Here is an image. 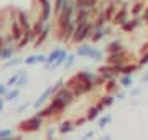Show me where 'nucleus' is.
Instances as JSON below:
<instances>
[{"instance_id":"1","label":"nucleus","mask_w":148,"mask_h":140,"mask_svg":"<svg viewBox=\"0 0 148 140\" xmlns=\"http://www.w3.org/2000/svg\"><path fill=\"white\" fill-rule=\"evenodd\" d=\"M73 10H74V5L69 2V0H66L63 10H61V13H59V28H61L63 32H66L68 27L71 25V15H73Z\"/></svg>"},{"instance_id":"2","label":"nucleus","mask_w":148,"mask_h":140,"mask_svg":"<svg viewBox=\"0 0 148 140\" xmlns=\"http://www.w3.org/2000/svg\"><path fill=\"white\" fill-rule=\"evenodd\" d=\"M66 106H68L66 102H63L61 99H56V97H54L49 107H46L45 110H41V112H38V117H48V115H51V114H58L59 110H63Z\"/></svg>"},{"instance_id":"3","label":"nucleus","mask_w":148,"mask_h":140,"mask_svg":"<svg viewBox=\"0 0 148 140\" xmlns=\"http://www.w3.org/2000/svg\"><path fill=\"white\" fill-rule=\"evenodd\" d=\"M89 32H90V25L87 22H81L77 23V27H76V30H74V35L73 38L76 40V41H82L84 38L89 36Z\"/></svg>"},{"instance_id":"4","label":"nucleus","mask_w":148,"mask_h":140,"mask_svg":"<svg viewBox=\"0 0 148 140\" xmlns=\"http://www.w3.org/2000/svg\"><path fill=\"white\" fill-rule=\"evenodd\" d=\"M40 125H41V117H32L28 119V120H23L20 124V130L21 132H35V130L40 129Z\"/></svg>"},{"instance_id":"5","label":"nucleus","mask_w":148,"mask_h":140,"mask_svg":"<svg viewBox=\"0 0 148 140\" xmlns=\"http://www.w3.org/2000/svg\"><path fill=\"white\" fill-rule=\"evenodd\" d=\"M99 73L102 74V78H106V79H112V76H115L120 73V66L117 65H110V66H102Z\"/></svg>"},{"instance_id":"6","label":"nucleus","mask_w":148,"mask_h":140,"mask_svg":"<svg viewBox=\"0 0 148 140\" xmlns=\"http://www.w3.org/2000/svg\"><path fill=\"white\" fill-rule=\"evenodd\" d=\"M109 65H117V66H122V63L125 61V54L122 51H115V53H110L109 54Z\"/></svg>"},{"instance_id":"7","label":"nucleus","mask_w":148,"mask_h":140,"mask_svg":"<svg viewBox=\"0 0 148 140\" xmlns=\"http://www.w3.org/2000/svg\"><path fill=\"white\" fill-rule=\"evenodd\" d=\"M12 35H13V40H21L23 35H25L23 33V27L18 22H15V20L12 22Z\"/></svg>"},{"instance_id":"8","label":"nucleus","mask_w":148,"mask_h":140,"mask_svg":"<svg viewBox=\"0 0 148 140\" xmlns=\"http://www.w3.org/2000/svg\"><path fill=\"white\" fill-rule=\"evenodd\" d=\"M114 22H115L117 25H123V23L127 22V7H125V5L122 7L120 12L114 16Z\"/></svg>"},{"instance_id":"9","label":"nucleus","mask_w":148,"mask_h":140,"mask_svg":"<svg viewBox=\"0 0 148 140\" xmlns=\"http://www.w3.org/2000/svg\"><path fill=\"white\" fill-rule=\"evenodd\" d=\"M54 97H56V99H61V101L66 102V104H69L71 101H73V92L68 91V89H61V91H59Z\"/></svg>"},{"instance_id":"10","label":"nucleus","mask_w":148,"mask_h":140,"mask_svg":"<svg viewBox=\"0 0 148 140\" xmlns=\"http://www.w3.org/2000/svg\"><path fill=\"white\" fill-rule=\"evenodd\" d=\"M43 5V12H41V20L43 22H46L48 18H49V12H51V5H49V2L48 0H40Z\"/></svg>"},{"instance_id":"11","label":"nucleus","mask_w":148,"mask_h":140,"mask_svg":"<svg viewBox=\"0 0 148 140\" xmlns=\"http://www.w3.org/2000/svg\"><path fill=\"white\" fill-rule=\"evenodd\" d=\"M53 92H54L53 86H51V87H48L46 91H45V92H43V94H41V96L38 97V101H36V102H35V107L38 109V107H40V104H43V102H45V101H46L48 97H49V96H51V94H53Z\"/></svg>"},{"instance_id":"12","label":"nucleus","mask_w":148,"mask_h":140,"mask_svg":"<svg viewBox=\"0 0 148 140\" xmlns=\"http://www.w3.org/2000/svg\"><path fill=\"white\" fill-rule=\"evenodd\" d=\"M46 59H48V56H45V54H36V56H28L25 59V63L27 65H35V63H43Z\"/></svg>"},{"instance_id":"13","label":"nucleus","mask_w":148,"mask_h":140,"mask_svg":"<svg viewBox=\"0 0 148 140\" xmlns=\"http://www.w3.org/2000/svg\"><path fill=\"white\" fill-rule=\"evenodd\" d=\"M18 23H20L21 27H23V30H25V32H28V30H30V23H28V18H27V15H25L23 12H18Z\"/></svg>"},{"instance_id":"14","label":"nucleus","mask_w":148,"mask_h":140,"mask_svg":"<svg viewBox=\"0 0 148 140\" xmlns=\"http://www.w3.org/2000/svg\"><path fill=\"white\" fill-rule=\"evenodd\" d=\"M137 25H138V20H130V22L127 20V22L122 25V30H123V32H132Z\"/></svg>"},{"instance_id":"15","label":"nucleus","mask_w":148,"mask_h":140,"mask_svg":"<svg viewBox=\"0 0 148 140\" xmlns=\"http://www.w3.org/2000/svg\"><path fill=\"white\" fill-rule=\"evenodd\" d=\"M59 54H61V49H54L53 53L48 56V59H46V66H51V65H53V61H56V59L59 58Z\"/></svg>"},{"instance_id":"16","label":"nucleus","mask_w":148,"mask_h":140,"mask_svg":"<svg viewBox=\"0 0 148 140\" xmlns=\"http://www.w3.org/2000/svg\"><path fill=\"white\" fill-rule=\"evenodd\" d=\"M102 109L97 106V107H92V109H89V112H87V120H94L97 115H99V112H101Z\"/></svg>"},{"instance_id":"17","label":"nucleus","mask_w":148,"mask_h":140,"mask_svg":"<svg viewBox=\"0 0 148 140\" xmlns=\"http://www.w3.org/2000/svg\"><path fill=\"white\" fill-rule=\"evenodd\" d=\"M120 49H122L120 41H114V43H110L107 46V51H109V53H115V51H120Z\"/></svg>"},{"instance_id":"18","label":"nucleus","mask_w":148,"mask_h":140,"mask_svg":"<svg viewBox=\"0 0 148 140\" xmlns=\"http://www.w3.org/2000/svg\"><path fill=\"white\" fill-rule=\"evenodd\" d=\"M27 81H28V78H27V73H25V71H21V73H20V78H18V81H16V84H15V86H18V87H23Z\"/></svg>"},{"instance_id":"19","label":"nucleus","mask_w":148,"mask_h":140,"mask_svg":"<svg viewBox=\"0 0 148 140\" xmlns=\"http://www.w3.org/2000/svg\"><path fill=\"white\" fill-rule=\"evenodd\" d=\"M137 69V66L135 65H128V66H120V73L123 74H132L133 71Z\"/></svg>"},{"instance_id":"20","label":"nucleus","mask_w":148,"mask_h":140,"mask_svg":"<svg viewBox=\"0 0 148 140\" xmlns=\"http://www.w3.org/2000/svg\"><path fill=\"white\" fill-rule=\"evenodd\" d=\"M120 84H122L123 87L132 86V78H130V74H123V78L120 79Z\"/></svg>"},{"instance_id":"21","label":"nucleus","mask_w":148,"mask_h":140,"mask_svg":"<svg viewBox=\"0 0 148 140\" xmlns=\"http://www.w3.org/2000/svg\"><path fill=\"white\" fill-rule=\"evenodd\" d=\"M90 49H92V46H81V48L77 49V54H79V56H89Z\"/></svg>"},{"instance_id":"22","label":"nucleus","mask_w":148,"mask_h":140,"mask_svg":"<svg viewBox=\"0 0 148 140\" xmlns=\"http://www.w3.org/2000/svg\"><path fill=\"white\" fill-rule=\"evenodd\" d=\"M12 51H13V48H12V46H7L5 49H2V54H0V58H2V59L10 58V56H12Z\"/></svg>"},{"instance_id":"23","label":"nucleus","mask_w":148,"mask_h":140,"mask_svg":"<svg viewBox=\"0 0 148 140\" xmlns=\"http://www.w3.org/2000/svg\"><path fill=\"white\" fill-rule=\"evenodd\" d=\"M43 30H45V28H43V20L40 18V20L36 22V25H35V28H33V33H35V35H40Z\"/></svg>"},{"instance_id":"24","label":"nucleus","mask_w":148,"mask_h":140,"mask_svg":"<svg viewBox=\"0 0 148 140\" xmlns=\"http://www.w3.org/2000/svg\"><path fill=\"white\" fill-rule=\"evenodd\" d=\"M104 35H107V30H102V28H99V30H97V33L92 36V41H99V40L104 36Z\"/></svg>"},{"instance_id":"25","label":"nucleus","mask_w":148,"mask_h":140,"mask_svg":"<svg viewBox=\"0 0 148 140\" xmlns=\"http://www.w3.org/2000/svg\"><path fill=\"white\" fill-rule=\"evenodd\" d=\"M71 130H73V124H71V122H64V124L61 125L59 132H61V134H66V132H71Z\"/></svg>"},{"instance_id":"26","label":"nucleus","mask_w":148,"mask_h":140,"mask_svg":"<svg viewBox=\"0 0 148 140\" xmlns=\"http://www.w3.org/2000/svg\"><path fill=\"white\" fill-rule=\"evenodd\" d=\"M64 59H66V51H61L59 58L53 63V68H56V66H59V65H63V63H64Z\"/></svg>"},{"instance_id":"27","label":"nucleus","mask_w":148,"mask_h":140,"mask_svg":"<svg viewBox=\"0 0 148 140\" xmlns=\"http://www.w3.org/2000/svg\"><path fill=\"white\" fill-rule=\"evenodd\" d=\"M89 58H92V59H101V58H102V53L99 51V49L92 48V49H90V54H89Z\"/></svg>"},{"instance_id":"28","label":"nucleus","mask_w":148,"mask_h":140,"mask_svg":"<svg viewBox=\"0 0 148 140\" xmlns=\"http://www.w3.org/2000/svg\"><path fill=\"white\" fill-rule=\"evenodd\" d=\"M48 32H49V28H45V30L41 32V35H40V36H38V40H36V46H40V43H43V40L48 36Z\"/></svg>"},{"instance_id":"29","label":"nucleus","mask_w":148,"mask_h":140,"mask_svg":"<svg viewBox=\"0 0 148 140\" xmlns=\"http://www.w3.org/2000/svg\"><path fill=\"white\" fill-rule=\"evenodd\" d=\"M20 73H21V71H18V73H15V74L12 76L10 79H8V82H7V86H13V84H16L18 78H20Z\"/></svg>"},{"instance_id":"30","label":"nucleus","mask_w":148,"mask_h":140,"mask_svg":"<svg viewBox=\"0 0 148 140\" xmlns=\"http://www.w3.org/2000/svg\"><path fill=\"white\" fill-rule=\"evenodd\" d=\"M110 120H112L110 115H106V117H102L101 120H99V127H101V129H102V127H106L107 124H110Z\"/></svg>"},{"instance_id":"31","label":"nucleus","mask_w":148,"mask_h":140,"mask_svg":"<svg viewBox=\"0 0 148 140\" xmlns=\"http://www.w3.org/2000/svg\"><path fill=\"white\" fill-rule=\"evenodd\" d=\"M114 8H115L114 5H109V7H107L106 13H104V16H106V20H110V18H112V13H114Z\"/></svg>"},{"instance_id":"32","label":"nucleus","mask_w":148,"mask_h":140,"mask_svg":"<svg viewBox=\"0 0 148 140\" xmlns=\"http://www.w3.org/2000/svg\"><path fill=\"white\" fill-rule=\"evenodd\" d=\"M16 97H18V89L8 92V94H7V101H15Z\"/></svg>"},{"instance_id":"33","label":"nucleus","mask_w":148,"mask_h":140,"mask_svg":"<svg viewBox=\"0 0 148 140\" xmlns=\"http://www.w3.org/2000/svg\"><path fill=\"white\" fill-rule=\"evenodd\" d=\"M114 102V97H110V96H107V97H104L101 101V104L104 106V107H107V106H110V104Z\"/></svg>"},{"instance_id":"34","label":"nucleus","mask_w":148,"mask_h":140,"mask_svg":"<svg viewBox=\"0 0 148 140\" xmlns=\"http://www.w3.org/2000/svg\"><path fill=\"white\" fill-rule=\"evenodd\" d=\"M28 41H30V35H23V38H21L20 43H18V48H23V46L28 43Z\"/></svg>"},{"instance_id":"35","label":"nucleus","mask_w":148,"mask_h":140,"mask_svg":"<svg viewBox=\"0 0 148 140\" xmlns=\"http://www.w3.org/2000/svg\"><path fill=\"white\" fill-rule=\"evenodd\" d=\"M12 130H0V139H10Z\"/></svg>"},{"instance_id":"36","label":"nucleus","mask_w":148,"mask_h":140,"mask_svg":"<svg viewBox=\"0 0 148 140\" xmlns=\"http://www.w3.org/2000/svg\"><path fill=\"white\" fill-rule=\"evenodd\" d=\"M142 3H135V7H133V13H135V15H138V13H140V12H142Z\"/></svg>"},{"instance_id":"37","label":"nucleus","mask_w":148,"mask_h":140,"mask_svg":"<svg viewBox=\"0 0 148 140\" xmlns=\"http://www.w3.org/2000/svg\"><path fill=\"white\" fill-rule=\"evenodd\" d=\"M114 89H117V84H115V81H109V84H107V91H114Z\"/></svg>"},{"instance_id":"38","label":"nucleus","mask_w":148,"mask_h":140,"mask_svg":"<svg viewBox=\"0 0 148 140\" xmlns=\"http://www.w3.org/2000/svg\"><path fill=\"white\" fill-rule=\"evenodd\" d=\"M95 2H97V0H86V8H92V7H95Z\"/></svg>"},{"instance_id":"39","label":"nucleus","mask_w":148,"mask_h":140,"mask_svg":"<svg viewBox=\"0 0 148 140\" xmlns=\"http://www.w3.org/2000/svg\"><path fill=\"white\" fill-rule=\"evenodd\" d=\"M73 63H74V56H73V54H69L68 61H66V68H71V66H73Z\"/></svg>"},{"instance_id":"40","label":"nucleus","mask_w":148,"mask_h":140,"mask_svg":"<svg viewBox=\"0 0 148 140\" xmlns=\"http://www.w3.org/2000/svg\"><path fill=\"white\" fill-rule=\"evenodd\" d=\"M145 65H148V53L143 54L142 59H140V66H145Z\"/></svg>"},{"instance_id":"41","label":"nucleus","mask_w":148,"mask_h":140,"mask_svg":"<svg viewBox=\"0 0 148 140\" xmlns=\"http://www.w3.org/2000/svg\"><path fill=\"white\" fill-rule=\"evenodd\" d=\"M20 63V59H12V61H8L7 63V66H12V65H18Z\"/></svg>"},{"instance_id":"42","label":"nucleus","mask_w":148,"mask_h":140,"mask_svg":"<svg viewBox=\"0 0 148 140\" xmlns=\"http://www.w3.org/2000/svg\"><path fill=\"white\" fill-rule=\"evenodd\" d=\"M5 92H7V86L0 84V96H2V94H5Z\"/></svg>"},{"instance_id":"43","label":"nucleus","mask_w":148,"mask_h":140,"mask_svg":"<svg viewBox=\"0 0 148 140\" xmlns=\"http://www.w3.org/2000/svg\"><path fill=\"white\" fill-rule=\"evenodd\" d=\"M27 107H28V104H23V106H20V107H18V112H21V110H25Z\"/></svg>"},{"instance_id":"44","label":"nucleus","mask_w":148,"mask_h":140,"mask_svg":"<svg viewBox=\"0 0 148 140\" xmlns=\"http://www.w3.org/2000/svg\"><path fill=\"white\" fill-rule=\"evenodd\" d=\"M89 137H94V132H87V134H86V137H84V139H89Z\"/></svg>"},{"instance_id":"45","label":"nucleus","mask_w":148,"mask_h":140,"mask_svg":"<svg viewBox=\"0 0 148 140\" xmlns=\"http://www.w3.org/2000/svg\"><path fill=\"white\" fill-rule=\"evenodd\" d=\"M143 16H145V20L148 22V7H147V10H145V13H143Z\"/></svg>"},{"instance_id":"46","label":"nucleus","mask_w":148,"mask_h":140,"mask_svg":"<svg viewBox=\"0 0 148 140\" xmlns=\"http://www.w3.org/2000/svg\"><path fill=\"white\" fill-rule=\"evenodd\" d=\"M2 48H3V40L0 38V54H2Z\"/></svg>"},{"instance_id":"47","label":"nucleus","mask_w":148,"mask_h":140,"mask_svg":"<svg viewBox=\"0 0 148 140\" xmlns=\"http://www.w3.org/2000/svg\"><path fill=\"white\" fill-rule=\"evenodd\" d=\"M143 82H148V73L145 76H143Z\"/></svg>"},{"instance_id":"48","label":"nucleus","mask_w":148,"mask_h":140,"mask_svg":"<svg viewBox=\"0 0 148 140\" xmlns=\"http://www.w3.org/2000/svg\"><path fill=\"white\" fill-rule=\"evenodd\" d=\"M3 109V99H0V110Z\"/></svg>"}]
</instances>
